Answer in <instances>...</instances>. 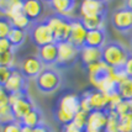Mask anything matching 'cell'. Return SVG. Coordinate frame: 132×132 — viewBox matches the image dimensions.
I'll list each match as a JSON object with an SVG mask.
<instances>
[{"mask_svg": "<svg viewBox=\"0 0 132 132\" xmlns=\"http://www.w3.org/2000/svg\"><path fill=\"white\" fill-rule=\"evenodd\" d=\"M80 110V98L77 94H65L59 99L56 110L54 116L57 122H59L62 126L69 125L73 122L74 115Z\"/></svg>", "mask_w": 132, "mask_h": 132, "instance_id": "1", "label": "cell"}, {"mask_svg": "<svg viewBox=\"0 0 132 132\" xmlns=\"http://www.w3.org/2000/svg\"><path fill=\"white\" fill-rule=\"evenodd\" d=\"M103 62L108 67L114 69H121L126 64L131 53L119 42H108L101 48Z\"/></svg>", "mask_w": 132, "mask_h": 132, "instance_id": "2", "label": "cell"}, {"mask_svg": "<svg viewBox=\"0 0 132 132\" xmlns=\"http://www.w3.org/2000/svg\"><path fill=\"white\" fill-rule=\"evenodd\" d=\"M61 81H62L61 74L58 73V70L53 68H45L35 79L37 89L45 94H51L56 92L61 85Z\"/></svg>", "mask_w": 132, "mask_h": 132, "instance_id": "3", "label": "cell"}, {"mask_svg": "<svg viewBox=\"0 0 132 132\" xmlns=\"http://www.w3.org/2000/svg\"><path fill=\"white\" fill-rule=\"evenodd\" d=\"M52 30V34L54 37V42L56 43H61V42H65L68 41L69 35H70V20L65 19V17L58 16L56 14L47 16L43 19Z\"/></svg>", "mask_w": 132, "mask_h": 132, "instance_id": "4", "label": "cell"}, {"mask_svg": "<svg viewBox=\"0 0 132 132\" xmlns=\"http://www.w3.org/2000/svg\"><path fill=\"white\" fill-rule=\"evenodd\" d=\"M30 37H31V41L38 48L54 42L52 30L50 29V26L47 25L45 20L32 23V26L30 29Z\"/></svg>", "mask_w": 132, "mask_h": 132, "instance_id": "5", "label": "cell"}, {"mask_svg": "<svg viewBox=\"0 0 132 132\" xmlns=\"http://www.w3.org/2000/svg\"><path fill=\"white\" fill-rule=\"evenodd\" d=\"M106 3L100 0H84L79 5L80 19H89L96 16H106Z\"/></svg>", "mask_w": 132, "mask_h": 132, "instance_id": "6", "label": "cell"}, {"mask_svg": "<svg viewBox=\"0 0 132 132\" xmlns=\"http://www.w3.org/2000/svg\"><path fill=\"white\" fill-rule=\"evenodd\" d=\"M111 23L120 32H130L132 31V11L126 7L116 9L111 16Z\"/></svg>", "mask_w": 132, "mask_h": 132, "instance_id": "7", "label": "cell"}, {"mask_svg": "<svg viewBox=\"0 0 132 132\" xmlns=\"http://www.w3.org/2000/svg\"><path fill=\"white\" fill-rule=\"evenodd\" d=\"M58 46V59L57 64L58 65H70L75 62V59L79 57V48L73 46L70 42L65 41V42H61L57 43Z\"/></svg>", "mask_w": 132, "mask_h": 132, "instance_id": "8", "label": "cell"}, {"mask_svg": "<svg viewBox=\"0 0 132 132\" xmlns=\"http://www.w3.org/2000/svg\"><path fill=\"white\" fill-rule=\"evenodd\" d=\"M19 69L21 70L26 79H36L45 69V65L37 56H27L21 61Z\"/></svg>", "mask_w": 132, "mask_h": 132, "instance_id": "9", "label": "cell"}, {"mask_svg": "<svg viewBox=\"0 0 132 132\" xmlns=\"http://www.w3.org/2000/svg\"><path fill=\"white\" fill-rule=\"evenodd\" d=\"M86 34H88V30L83 25V21L80 19L74 17L73 20H70V35H69L68 42H70L73 46L80 50L81 47L85 46Z\"/></svg>", "mask_w": 132, "mask_h": 132, "instance_id": "10", "label": "cell"}, {"mask_svg": "<svg viewBox=\"0 0 132 132\" xmlns=\"http://www.w3.org/2000/svg\"><path fill=\"white\" fill-rule=\"evenodd\" d=\"M108 111H92L88 117V122L84 128V132H104L108 123Z\"/></svg>", "mask_w": 132, "mask_h": 132, "instance_id": "11", "label": "cell"}, {"mask_svg": "<svg viewBox=\"0 0 132 132\" xmlns=\"http://www.w3.org/2000/svg\"><path fill=\"white\" fill-rule=\"evenodd\" d=\"M48 5L51 6L52 11L58 16L65 17L69 20L74 19V11L77 7V1L73 0H53L48 1Z\"/></svg>", "mask_w": 132, "mask_h": 132, "instance_id": "12", "label": "cell"}, {"mask_svg": "<svg viewBox=\"0 0 132 132\" xmlns=\"http://www.w3.org/2000/svg\"><path fill=\"white\" fill-rule=\"evenodd\" d=\"M4 89L6 90L7 94L17 93V92H27L26 78H25V75L21 73V70L17 67L12 68L11 75H10L9 80L6 81V84L4 85Z\"/></svg>", "mask_w": 132, "mask_h": 132, "instance_id": "13", "label": "cell"}, {"mask_svg": "<svg viewBox=\"0 0 132 132\" xmlns=\"http://www.w3.org/2000/svg\"><path fill=\"white\" fill-rule=\"evenodd\" d=\"M90 108L93 111H103L106 110L109 106V94H105L103 92H99L95 89H90L86 92Z\"/></svg>", "mask_w": 132, "mask_h": 132, "instance_id": "14", "label": "cell"}, {"mask_svg": "<svg viewBox=\"0 0 132 132\" xmlns=\"http://www.w3.org/2000/svg\"><path fill=\"white\" fill-rule=\"evenodd\" d=\"M86 70H88L89 81H90L92 86H94L98 81H100L101 79H104L105 77L109 75L110 67H108L103 61H100V62H96V63H93V64H90V65H88V67H86Z\"/></svg>", "mask_w": 132, "mask_h": 132, "instance_id": "15", "label": "cell"}, {"mask_svg": "<svg viewBox=\"0 0 132 132\" xmlns=\"http://www.w3.org/2000/svg\"><path fill=\"white\" fill-rule=\"evenodd\" d=\"M37 57L40 58V61L43 63V65H53L57 64L58 59V46L56 42L42 46L38 48Z\"/></svg>", "mask_w": 132, "mask_h": 132, "instance_id": "16", "label": "cell"}, {"mask_svg": "<svg viewBox=\"0 0 132 132\" xmlns=\"http://www.w3.org/2000/svg\"><path fill=\"white\" fill-rule=\"evenodd\" d=\"M23 14L32 23L38 22V20L43 14V3L40 0H25Z\"/></svg>", "mask_w": 132, "mask_h": 132, "instance_id": "17", "label": "cell"}, {"mask_svg": "<svg viewBox=\"0 0 132 132\" xmlns=\"http://www.w3.org/2000/svg\"><path fill=\"white\" fill-rule=\"evenodd\" d=\"M11 108H12V112L15 115V120L20 122L30 111H32L35 109V104L29 96V94H27L22 99H20L17 103L14 104Z\"/></svg>", "mask_w": 132, "mask_h": 132, "instance_id": "18", "label": "cell"}, {"mask_svg": "<svg viewBox=\"0 0 132 132\" xmlns=\"http://www.w3.org/2000/svg\"><path fill=\"white\" fill-rule=\"evenodd\" d=\"M79 58H80L81 63L85 67H88V65H90L93 63L103 61V51L100 48L84 46L79 50Z\"/></svg>", "mask_w": 132, "mask_h": 132, "instance_id": "19", "label": "cell"}, {"mask_svg": "<svg viewBox=\"0 0 132 132\" xmlns=\"http://www.w3.org/2000/svg\"><path fill=\"white\" fill-rule=\"evenodd\" d=\"M106 32L105 30H94L88 31L85 40V46L94 47V48H103L106 45Z\"/></svg>", "mask_w": 132, "mask_h": 132, "instance_id": "20", "label": "cell"}, {"mask_svg": "<svg viewBox=\"0 0 132 132\" xmlns=\"http://www.w3.org/2000/svg\"><path fill=\"white\" fill-rule=\"evenodd\" d=\"M23 14V1L21 0H7L6 9L4 11L3 17H6L7 20L11 21L12 19Z\"/></svg>", "mask_w": 132, "mask_h": 132, "instance_id": "21", "label": "cell"}, {"mask_svg": "<svg viewBox=\"0 0 132 132\" xmlns=\"http://www.w3.org/2000/svg\"><path fill=\"white\" fill-rule=\"evenodd\" d=\"M20 123H21L22 126H27V127H31V128L37 127L38 125L42 123V115H41V111L37 109V108H35L32 111H30L29 114L20 121Z\"/></svg>", "mask_w": 132, "mask_h": 132, "instance_id": "22", "label": "cell"}, {"mask_svg": "<svg viewBox=\"0 0 132 132\" xmlns=\"http://www.w3.org/2000/svg\"><path fill=\"white\" fill-rule=\"evenodd\" d=\"M105 17L106 16H96L80 19V20L83 21V25L88 31H94V30H105Z\"/></svg>", "mask_w": 132, "mask_h": 132, "instance_id": "23", "label": "cell"}, {"mask_svg": "<svg viewBox=\"0 0 132 132\" xmlns=\"http://www.w3.org/2000/svg\"><path fill=\"white\" fill-rule=\"evenodd\" d=\"M26 35H27L26 31H22V30L12 27V29L10 30L9 35H7V40L10 41V43H11V46L14 47V48H17V47H20L23 42H25Z\"/></svg>", "mask_w": 132, "mask_h": 132, "instance_id": "24", "label": "cell"}, {"mask_svg": "<svg viewBox=\"0 0 132 132\" xmlns=\"http://www.w3.org/2000/svg\"><path fill=\"white\" fill-rule=\"evenodd\" d=\"M117 93L121 95L122 100L131 101L132 100V79L127 78L126 80H123L117 85Z\"/></svg>", "mask_w": 132, "mask_h": 132, "instance_id": "25", "label": "cell"}, {"mask_svg": "<svg viewBox=\"0 0 132 132\" xmlns=\"http://www.w3.org/2000/svg\"><path fill=\"white\" fill-rule=\"evenodd\" d=\"M16 120H15V115L12 112L11 106L9 104L0 106V126H4L6 123H10Z\"/></svg>", "mask_w": 132, "mask_h": 132, "instance_id": "26", "label": "cell"}, {"mask_svg": "<svg viewBox=\"0 0 132 132\" xmlns=\"http://www.w3.org/2000/svg\"><path fill=\"white\" fill-rule=\"evenodd\" d=\"M10 22H11L12 27L19 29V30H22V31H27V30H30L31 29V26H32V22L26 17L25 14H21V15L16 16L15 19H12Z\"/></svg>", "mask_w": 132, "mask_h": 132, "instance_id": "27", "label": "cell"}, {"mask_svg": "<svg viewBox=\"0 0 132 132\" xmlns=\"http://www.w3.org/2000/svg\"><path fill=\"white\" fill-rule=\"evenodd\" d=\"M108 123L105 127L104 132H120V127H119V116L115 111H108Z\"/></svg>", "mask_w": 132, "mask_h": 132, "instance_id": "28", "label": "cell"}, {"mask_svg": "<svg viewBox=\"0 0 132 132\" xmlns=\"http://www.w3.org/2000/svg\"><path fill=\"white\" fill-rule=\"evenodd\" d=\"M88 117H89V114L85 112V111H81L79 110L77 114L74 115V119H73V125L75 127H78V128H80L84 131V128L86 126V122H88Z\"/></svg>", "mask_w": 132, "mask_h": 132, "instance_id": "29", "label": "cell"}, {"mask_svg": "<svg viewBox=\"0 0 132 132\" xmlns=\"http://www.w3.org/2000/svg\"><path fill=\"white\" fill-rule=\"evenodd\" d=\"M109 77L114 80V83H115L116 85H119L120 83H122L123 80H126L127 77L126 73H125V70H123V68L121 69H114V68H110L109 70Z\"/></svg>", "mask_w": 132, "mask_h": 132, "instance_id": "30", "label": "cell"}, {"mask_svg": "<svg viewBox=\"0 0 132 132\" xmlns=\"http://www.w3.org/2000/svg\"><path fill=\"white\" fill-rule=\"evenodd\" d=\"M119 127L120 132H132V116L128 114L119 116Z\"/></svg>", "mask_w": 132, "mask_h": 132, "instance_id": "31", "label": "cell"}, {"mask_svg": "<svg viewBox=\"0 0 132 132\" xmlns=\"http://www.w3.org/2000/svg\"><path fill=\"white\" fill-rule=\"evenodd\" d=\"M12 29V25L10 20H7L6 17L0 16V40L1 38H7V35Z\"/></svg>", "mask_w": 132, "mask_h": 132, "instance_id": "32", "label": "cell"}, {"mask_svg": "<svg viewBox=\"0 0 132 132\" xmlns=\"http://www.w3.org/2000/svg\"><path fill=\"white\" fill-rule=\"evenodd\" d=\"M15 61V53L7 52V53H0V67H14Z\"/></svg>", "mask_w": 132, "mask_h": 132, "instance_id": "33", "label": "cell"}, {"mask_svg": "<svg viewBox=\"0 0 132 132\" xmlns=\"http://www.w3.org/2000/svg\"><path fill=\"white\" fill-rule=\"evenodd\" d=\"M122 101V98H121V95L117 93V90L114 93H111L109 94V106H108V109L106 111H115V109L117 108V105Z\"/></svg>", "mask_w": 132, "mask_h": 132, "instance_id": "34", "label": "cell"}, {"mask_svg": "<svg viewBox=\"0 0 132 132\" xmlns=\"http://www.w3.org/2000/svg\"><path fill=\"white\" fill-rule=\"evenodd\" d=\"M21 128H22V125L19 121H14V122L1 126L0 132H21Z\"/></svg>", "mask_w": 132, "mask_h": 132, "instance_id": "35", "label": "cell"}, {"mask_svg": "<svg viewBox=\"0 0 132 132\" xmlns=\"http://www.w3.org/2000/svg\"><path fill=\"white\" fill-rule=\"evenodd\" d=\"M14 68V67H12ZM12 68L10 67H0V86H4L11 75Z\"/></svg>", "mask_w": 132, "mask_h": 132, "instance_id": "36", "label": "cell"}, {"mask_svg": "<svg viewBox=\"0 0 132 132\" xmlns=\"http://www.w3.org/2000/svg\"><path fill=\"white\" fill-rule=\"evenodd\" d=\"M128 111H130V101H126V100H122L115 109V112L117 114V116L127 115Z\"/></svg>", "mask_w": 132, "mask_h": 132, "instance_id": "37", "label": "cell"}, {"mask_svg": "<svg viewBox=\"0 0 132 132\" xmlns=\"http://www.w3.org/2000/svg\"><path fill=\"white\" fill-rule=\"evenodd\" d=\"M79 98H80V110L81 111H85L88 114H90L93 110H92V108H90V103H89V99H88L86 92L83 93Z\"/></svg>", "mask_w": 132, "mask_h": 132, "instance_id": "38", "label": "cell"}, {"mask_svg": "<svg viewBox=\"0 0 132 132\" xmlns=\"http://www.w3.org/2000/svg\"><path fill=\"white\" fill-rule=\"evenodd\" d=\"M14 47L11 46L10 41L7 38H1L0 40V53H7V52H14Z\"/></svg>", "mask_w": 132, "mask_h": 132, "instance_id": "39", "label": "cell"}, {"mask_svg": "<svg viewBox=\"0 0 132 132\" xmlns=\"http://www.w3.org/2000/svg\"><path fill=\"white\" fill-rule=\"evenodd\" d=\"M25 95H27V92H17V93L9 94V105L12 106V105L15 103H17L20 99H22Z\"/></svg>", "mask_w": 132, "mask_h": 132, "instance_id": "40", "label": "cell"}, {"mask_svg": "<svg viewBox=\"0 0 132 132\" xmlns=\"http://www.w3.org/2000/svg\"><path fill=\"white\" fill-rule=\"evenodd\" d=\"M9 104V94L6 93L4 86H0V106Z\"/></svg>", "mask_w": 132, "mask_h": 132, "instance_id": "41", "label": "cell"}, {"mask_svg": "<svg viewBox=\"0 0 132 132\" xmlns=\"http://www.w3.org/2000/svg\"><path fill=\"white\" fill-rule=\"evenodd\" d=\"M123 70H125V73H126L127 77L132 79V54L128 57L126 64L123 65Z\"/></svg>", "mask_w": 132, "mask_h": 132, "instance_id": "42", "label": "cell"}, {"mask_svg": "<svg viewBox=\"0 0 132 132\" xmlns=\"http://www.w3.org/2000/svg\"><path fill=\"white\" fill-rule=\"evenodd\" d=\"M61 132H84L83 130L75 127L73 123H69V125H65V126H62V131Z\"/></svg>", "mask_w": 132, "mask_h": 132, "instance_id": "43", "label": "cell"}, {"mask_svg": "<svg viewBox=\"0 0 132 132\" xmlns=\"http://www.w3.org/2000/svg\"><path fill=\"white\" fill-rule=\"evenodd\" d=\"M32 132H51V130H50V127L47 126V125L41 123L37 127H35L34 130H32Z\"/></svg>", "mask_w": 132, "mask_h": 132, "instance_id": "44", "label": "cell"}, {"mask_svg": "<svg viewBox=\"0 0 132 132\" xmlns=\"http://www.w3.org/2000/svg\"><path fill=\"white\" fill-rule=\"evenodd\" d=\"M125 7L132 11V0H127V1H125Z\"/></svg>", "mask_w": 132, "mask_h": 132, "instance_id": "45", "label": "cell"}, {"mask_svg": "<svg viewBox=\"0 0 132 132\" xmlns=\"http://www.w3.org/2000/svg\"><path fill=\"white\" fill-rule=\"evenodd\" d=\"M34 128H31V127H27V126H22L21 128V132H32Z\"/></svg>", "mask_w": 132, "mask_h": 132, "instance_id": "46", "label": "cell"}, {"mask_svg": "<svg viewBox=\"0 0 132 132\" xmlns=\"http://www.w3.org/2000/svg\"><path fill=\"white\" fill-rule=\"evenodd\" d=\"M128 115L132 116V100L130 101V111H128Z\"/></svg>", "mask_w": 132, "mask_h": 132, "instance_id": "47", "label": "cell"}, {"mask_svg": "<svg viewBox=\"0 0 132 132\" xmlns=\"http://www.w3.org/2000/svg\"><path fill=\"white\" fill-rule=\"evenodd\" d=\"M131 54H132V48H131Z\"/></svg>", "mask_w": 132, "mask_h": 132, "instance_id": "48", "label": "cell"}]
</instances>
